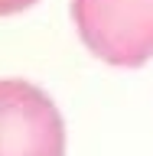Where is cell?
<instances>
[{"instance_id": "6da1fadb", "label": "cell", "mask_w": 153, "mask_h": 156, "mask_svg": "<svg viewBox=\"0 0 153 156\" xmlns=\"http://www.w3.org/2000/svg\"><path fill=\"white\" fill-rule=\"evenodd\" d=\"M72 23L107 65L137 68L153 58V0H72Z\"/></svg>"}, {"instance_id": "7a4b0ae2", "label": "cell", "mask_w": 153, "mask_h": 156, "mask_svg": "<svg viewBox=\"0 0 153 156\" xmlns=\"http://www.w3.org/2000/svg\"><path fill=\"white\" fill-rule=\"evenodd\" d=\"M0 156H65V120L26 78H0Z\"/></svg>"}, {"instance_id": "3957f363", "label": "cell", "mask_w": 153, "mask_h": 156, "mask_svg": "<svg viewBox=\"0 0 153 156\" xmlns=\"http://www.w3.org/2000/svg\"><path fill=\"white\" fill-rule=\"evenodd\" d=\"M36 3V0H0V16H13V13H23Z\"/></svg>"}]
</instances>
